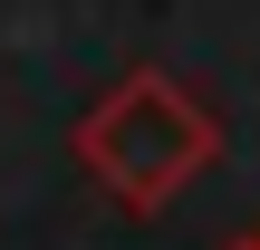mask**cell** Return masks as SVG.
Returning <instances> with one entry per match:
<instances>
[{
  "label": "cell",
  "mask_w": 260,
  "mask_h": 250,
  "mask_svg": "<svg viewBox=\"0 0 260 250\" xmlns=\"http://www.w3.org/2000/svg\"><path fill=\"white\" fill-rule=\"evenodd\" d=\"M222 154L212 106L174 77V67H125L87 116H77V164L125 202V212H164L174 193H193Z\"/></svg>",
  "instance_id": "cell-1"
},
{
  "label": "cell",
  "mask_w": 260,
  "mask_h": 250,
  "mask_svg": "<svg viewBox=\"0 0 260 250\" xmlns=\"http://www.w3.org/2000/svg\"><path fill=\"white\" fill-rule=\"evenodd\" d=\"M232 250H260V241H232Z\"/></svg>",
  "instance_id": "cell-2"
}]
</instances>
